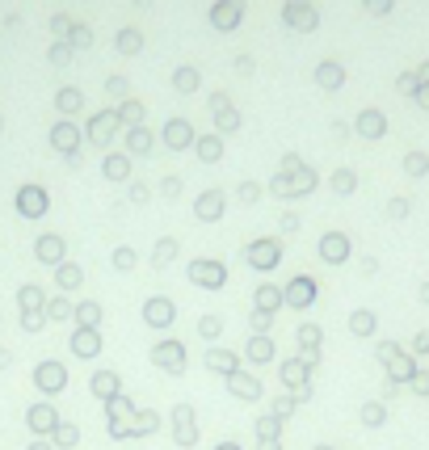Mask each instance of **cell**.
<instances>
[{
	"label": "cell",
	"mask_w": 429,
	"mask_h": 450,
	"mask_svg": "<svg viewBox=\"0 0 429 450\" xmlns=\"http://www.w3.org/2000/svg\"><path fill=\"white\" fill-rule=\"evenodd\" d=\"M55 282H59L63 291H76V286L84 282V274H80V265H72V261H59V265H55Z\"/></svg>",
	"instance_id": "24"
},
{
	"label": "cell",
	"mask_w": 429,
	"mask_h": 450,
	"mask_svg": "<svg viewBox=\"0 0 429 450\" xmlns=\"http://www.w3.org/2000/svg\"><path fill=\"white\" fill-rule=\"evenodd\" d=\"M240 358H249L253 366H270L274 358H278V345H274V337L270 333H249V341H244V354Z\"/></svg>",
	"instance_id": "11"
},
{
	"label": "cell",
	"mask_w": 429,
	"mask_h": 450,
	"mask_svg": "<svg viewBox=\"0 0 429 450\" xmlns=\"http://www.w3.org/2000/svg\"><path fill=\"white\" fill-rule=\"evenodd\" d=\"M278 261H282V249H278L274 240H257V244L249 249V265H253V270H274Z\"/></svg>",
	"instance_id": "16"
},
{
	"label": "cell",
	"mask_w": 429,
	"mask_h": 450,
	"mask_svg": "<svg viewBox=\"0 0 429 450\" xmlns=\"http://www.w3.org/2000/svg\"><path fill=\"white\" fill-rule=\"evenodd\" d=\"M34 388H38L46 400L63 396V392H67V366L55 362V358H42V362L34 366Z\"/></svg>",
	"instance_id": "5"
},
{
	"label": "cell",
	"mask_w": 429,
	"mask_h": 450,
	"mask_svg": "<svg viewBox=\"0 0 429 450\" xmlns=\"http://www.w3.org/2000/svg\"><path fill=\"white\" fill-rule=\"evenodd\" d=\"M67 316H72L67 299H46V320H67Z\"/></svg>",
	"instance_id": "31"
},
{
	"label": "cell",
	"mask_w": 429,
	"mask_h": 450,
	"mask_svg": "<svg viewBox=\"0 0 429 450\" xmlns=\"http://www.w3.org/2000/svg\"><path fill=\"white\" fill-rule=\"evenodd\" d=\"M114 270H135V253H131V249H118V253H114Z\"/></svg>",
	"instance_id": "35"
},
{
	"label": "cell",
	"mask_w": 429,
	"mask_h": 450,
	"mask_svg": "<svg viewBox=\"0 0 429 450\" xmlns=\"http://www.w3.org/2000/svg\"><path fill=\"white\" fill-rule=\"evenodd\" d=\"M417 350H429V333H421V337H417Z\"/></svg>",
	"instance_id": "48"
},
{
	"label": "cell",
	"mask_w": 429,
	"mask_h": 450,
	"mask_svg": "<svg viewBox=\"0 0 429 450\" xmlns=\"http://www.w3.org/2000/svg\"><path fill=\"white\" fill-rule=\"evenodd\" d=\"M135 400L122 392V396H114V400H105L101 404V417H105V434L114 438V442H131V421H135Z\"/></svg>",
	"instance_id": "1"
},
{
	"label": "cell",
	"mask_w": 429,
	"mask_h": 450,
	"mask_svg": "<svg viewBox=\"0 0 429 450\" xmlns=\"http://www.w3.org/2000/svg\"><path fill=\"white\" fill-rule=\"evenodd\" d=\"M202 156H206V160H215V156H219V143H215V139H206V143H202Z\"/></svg>",
	"instance_id": "41"
},
{
	"label": "cell",
	"mask_w": 429,
	"mask_h": 450,
	"mask_svg": "<svg viewBox=\"0 0 429 450\" xmlns=\"http://www.w3.org/2000/svg\"><path fill=\"white\" fill-rule=\"evenodd\" d=\"M147 358H152V366H160V371H169V375H185V366H190L185 345H181L177 337H160V341L147 350Z\"/></svg>",
	"instance_id": "4"
},
{
	"label": "cell",
	"mask_w": 429,
	"mask_h": 450,
	"mask_svg": "<svg viewBox=\"0 0 429 450\" xmlns=\"http://www.w3.org/2000/svg\"><path fill=\"white\" fill-rule=\"evenodd\" d=\"M316 450H333V446H316Z\"/></svg>",
	"instance_id": "49"
},
{
	"label": "cell",
	"mask_w": 429,
	"mask_h": 450,
	"mask_svg": "<svg viewBox=\"0 0 429 450\" xmlns=\"http://www.w3.org/2000/svg\"><path fill=\"white\" fill-rule=\"evenodd\" d=\"M240 362H244V358H240L236 350H206V354H202V366L215 371V375H223V379H227L232 371H240Z\"/></svg>",
	"instance_id": "15"
},
{
	"label": "cell",
	"mask_w": 429,
	"mask_h": 450,
	"mask_svg": "<svg viewBox=\"0 0 429 450\" xmlns=\"http://www.w3.org/2000/svg\"><path fill=\"white\" fill-rule=\"evenodd\" d=\"M198 337H202V341H219V337H223V320H219V316H202V320H198Z\"/></svg>",
	"instance_id": "28"
},
{
	"label": "cell",
	"mask_w": 429,
	"mask_h": 450,
	"mask_svg": "<svg viewBox=\"0 0 429 450\" xmlns=\"http://www.w3.org/2000/svg\"><path fill=\"white\" fill-rule=\"evenodd\" d=\"M295 409H299V400H295L291 392H286V396H274V400H270V413H274L278 421H286V417H295Z\"/></svg>",
	"instance_id": "26"
},
{
	"label": "cell",
	"mask_w": 429,
	"mask_h": 450,
	"mask_svg": "<svg viewBox=\"0 0 429 450\" xmlns=\"http://www.w3.org/2000/svg\"><path fill=\"white\" fill-rule=\"evenodd\" d=\"M173 320H177V303H173V299L156 295V299H147V303H143V324H147V329L169 333V329H173Z\"/></svg>",
	"instance_id": "8"
},
{
	"label": "cell",
	"mask_w": 429,
	"mask_h": 450,
	"mask_svg": "<svg viewBox=\"0 0 429 450\" xmlns=\"http://www.w3.org/2000/svg\"><path fill=\"white\" fill-rule=\"evenodd\" d=\"M223 383H227V392H232L236 400H244V404H257V400H265V383H261L257 375H249L244 366H240V371H232Z\"/></svg>",
	"instance_id": "7"
},
{
	"label": "cell",
	"mask_w": 429,
	"mask_h": 450,
	"mask_svg": "<svg viewBox=\"0 0 429 450\" xmlns=\"http://www.w3.org/2000/svg\"><path fill=\"white\" fill-rule=\"evenodd\" d=\"M169 434H173V442L181 450H194L202 442V430H198V413H194V404H173L169 409Z\"/></svg>",
	"instance_id": "2"
},
{
	"label": "cell",
	"mask_w": 429,
	"mask_h": 450,
	"mask_svg": "<svg viewBox=\"0 0 429 450\" xmlns=\"http://www.w3.org/2000/svg\"><path fill=\"white\" fill-rule=\"evenodd\" d=\"M417 392H429V375H417V383H413Z\"/></svg>",
	"instance_id": "46"
},
{
	"label": "cell",
	"mask_w": 429,
	"mask_h": 450,
	"mask_svg": "<svg viewBox=\"0 0 429 450\" xmlns=\"http://www.w3.org/2000/svg\"><path fill=\"white\" fill-rule=\"evenodd\" d=\"M295 341H299V358H308L312 366L320 362V341H324V333L316 329V324H299L295 329Z\"/></svg>",
	"instance_id": "14"
},
{
	"label": "cell",
	"mask_w": 429,
	"mask_h": 450,
	"mask_svg": "<svg viewBox=\"0 0 429 450\" xmlns=\"http://www.w3.org/2000/svg\"><path fill=\"white\" fill-rule=\"evenodd\" d=\"M46 442H51L55 450H76L80 446V425H76V421H59L55 434H51Z\"/></svg>",
	"instance_id": "18"
},
{
	"label": "cell",
	"mask_w": 429,
	"mask_h": 450,
	"mask_svg": "<svg viewBox=\"0 0 429 450\" xmlns=\"http://www.w3.org/2000/svg\"><path fill=\"white\" fill-rule=\"evenodd\" d=\"M362 421H367V425H383V404H367V409H362Z\"/></svg>",
	"instance_id": "36"
},
{
	"label": "cell",
	"mask_w": 429,
	"mask_h": 450,
	"mask_svg": "<svg viewBox=\"0 0 429 450\" xmlns=\"http://www.w3.org/2000/svg\"><path fill=\"white\" fill-rule=\"evenodd\" d=\"M34 249H38V261H46V265H59V261H63V240H59V236H42Z\"/></svg>",
	"instance_id": "22"
},
{
	"label": "cell",
	"mask_w": 429,
	"mask_h": 450,
	"mask_svg": "<svg viewBox=\"0 0 429 450\" xmlns=\"http://www.w3.org/2000/svg\"><path fill=\"white\" fill-rule=\"evenodd\" d=\"M282 303H291L295 312H308V307L316 303V282H312L308 274H299V278H291V282L282 286Z\"/></svg>",
	"instance_id": "10"
},
{
	"label": "cell",
	"mask_w": 429,
	"mask_h": 450,
	"mask_svg": "<svg viewBox=\"0 0 429 450\" xmlns=\"http://www.w3.org/2000/svg\"><path fill=\"white\" fill-rule=\"evenodd\" d=\"M17 206H21V211H25V215L34 219V215H42V211H46V194L29 185V190H21V198H17Z\"/></svg>",
	"instance_id": "23"
},
{
	"label": "cell",
	"mask_w": 429,
	"mask_h": 450,
	"mask_svg": "<svg viewBox=\"0 0 429 450\" xmlns=\"http://www.w3.org/2000/svg\"><path fill=\"white\" fill-rule=\"evenodd\" d=\"M320 253H324V261H345V236H324Z\"/></svg>",
	"instance_id": "27"
},
{
	"label": "cell",
	"mask_w": 429,
	"mask_h": 450,
	"mask_svg": "<svg viewBox=\"0 0 429 450\" xmlns=\"http://www.w3.org/2000/svg\"><path fill=\"white\" fill-rule=\"evenodd\" d=\"M282 425H286V421H278L274 413H261V417H257V442H265V438H282Z\"/></svg>",
	"instance_id": "25"
},
{
	"label": "cell",
	"mask_w": 429,
	"mask_h": 450,
	"mask_svg": "<svg viewBox=\"0 0 429 450\" xmlns=\"http://www.w3.org/2000/svg\"><path fill=\"white\" fill-rule=\"evenodd\" d=\"M21 329H25L29 337H38V333L46 329V312H38V316H21Z\"/></svg>",
	"instance_id": "33"
},
{
	"label": "cell",
	"mask_w": 429,
	"mask_h": 450,
	"mask_svg": "<svg viewBox=\"0 0 429 450\" xmlns=\"http://www.w3.org/2000/svg\"><path fill=\"white\" fill-rule=\"evenodd\" d=\"M219 211H223V198H219V194L198 198V215H202V219H219Z\"/></svg>",
	"instance_id": "29"
},
{
	"label": "cell",
	"mask_w": 429,
	"mask_h": 450,
	"mask_svg": "<svg viewBox=\"0 0 429 450\" xmlns=\"http://www.w3.org/2000/svg\"><path fill=\"white\" fill-rule=\"evenodd\" d=\"M59 421H63V417H59V409H55L51 400H38V404H29V409H25V425H29V434H34V438H51Z\"/></svg>",
	"instance_id": "6"
},
{
	"label": "cell",
	"mask_w": 429,
	"mask_h": 450,
	"mask_svg": "<svg viewBox=\"0 0 429 450\" xmlns=\"http://www.w3.org/2000/svg\"><path fill=\"white\" fill-rule=\"evenodd\" d=\"M8 366H13V350H4V345H0V371H8Z\"/></svg>",
	"instance_id": "43"
},
{
	"label": "cell",
	"mask_w": 429,
	"mask_h": 450,
	"mask_svg": "<svg viewBox=\"0 0 429 450\" xmlns=\"http://www.w3.org/2000/svg\"><path fill=\"white\" fill-rule=\"evenodd\" d=\"M312 362L308 358H286L282 366H278V379H282V388L299 400V404H308L312 400Z\"/></svg>",
	"instance_id": "3"
},
{
	"label": "cell",
	"mask_w": 429,
	"mask_h": 450,
	"mask_svg": "<svg viewBox=\"0 0 429 450\" xmlns=\"http://www.w3.org/2000/svg\"><path fill=\"white\" fill-rule=\"evenodd\" d=\"M67 350H72L80 362H93V358L105 350V341H101V329H72V337H67Z\"/></svg>",
	"instance_id": "9"
},
{
	"label": "cell",
	"mask_w": 429,
	"mask_h": 450,
	"mask_svg": "<svg viewBox=\"0 0 429 450\" xmlns=\"http://www.w3.org/2000/svg\"><path fill=\"white\" fill-rule=\"evenodd\" d=\"M375 354H379V362H392V358H396V345H392V341H383Z\"/></svg>",
	"instance_id": "39"
},
{
	"label": "cell",
	"mask_w": 429,
	"mask_h": 450,
	"mask_svg": "<svg viewBox=\"0 0 429 450\" xmlns=\"http://www.w3.org/2000/svg\"><path fill=\"white\" fill-rule=\"evenodd\" d=\"M88 392H93V400H114V396H122V375L118 371H110V366H101V371H93L88 375Z\"/></svg>",
	"instance_id": "12"
},
{
	"label": "cell",
	"mask_w": 429,
	"mask_h": 450,
	"mask_svg": "<svg viewBox=\"0 0 429 450\" xmlns=\"http://www.w3.org/2000/svg\"><path fill=\"white\" fill-rule=\"evenodd\" d=\"M257 312H270V316H278V307H282V286H274V282H265V286H257V303H253Z\"/></svg>",
	"instance_id": "21"
},
{
	"label": "cell",
	"mask_w": 429,
	"mask_h": 450,
	"mask_svg": "<svg viewBox=\"0 0 429 450\" xmlns=\"http://www.w3.org/2000/svg\"><path fill=\"white\" fill-rule=\"evenodd\" d=\"M257 450H282V438H265V442H257Z\"/></svg>",
	"instance_id": "44"
},
{
	"label": "cell",
	"mask_w": 429,
	"mask_h": 450,
	"mask_svg": "<svg viewBox=\"0 0 429 450\" xmlns=\"http://www.w3.org/2000/svg\"><path fill=\"white\" fill-rule=\"evenodd\" d=\"M17 307H21V316H38V312H46V295L29 282V286L17 291Z\"/></svg>",
	"instance_id": "19"
},
{
	"label": "cell",
	"mask_w": 429,
	"mask_h": 450,
	"mask_svg": "<svg viewBox=\"0 0 429 450\" xmlns=\"http://www.w3.org/2000/svg\"><path fill=\"white\" fill-rule=\"evenodd\" d=\"M190 282L202 286V291H219V286L227 282V270H223L219 261H194V265H190Z\"/></svg>",
	"instance_id": "13"
},
{
	"label": "cell",
	"mask_w": 429,
	"mask_h": 450,
	"mask_svg": "<svg viewBox=\"0 0 429 450\" xmlns=\"http://www.w3.org/2000/svg\"><path fill=\"white\" fill-rule=\"evenodd\" d=\"M25 450H55V446H51L46 438H29V446H25Z\"/></svg>",
	"instance_id": "45"
},
{
	"label": "cell",
	"mask_w": 429,
	"mask_h": 450,
	"mask_svg": "<svg viewBox=\"0 0 429 450\" xmlns=\"http://www.w3.org/2000/svg\"><path fill=\"white\" fill-rule=\"evenodd\" d=\"M215 450H244V446H240V442H232V438H227V442H219V446H215Z\"/></svg>",
	"instance_id": "47"
},
{
	"label": "cell",
	"mask_w": 429,
	"mask_h": 450,
	"mask_svg": "<svg viewBox=\"0 0 429 450\" xmlns=\"http://www.w3.org/2000/svg\"><path fill=\"white\" fill-rule=\"evenodd\" d=\"M93 135L105 139V135H110V118H97V122H93Z\"/></svg>",
	"instance_id": "40"
},
{
	"label": "cell",
	"mask_w": 429,
	"mask_h": 450,
	"mask_svg": "<svg viewBox=\"0 0 429 450\" xmlns=\"http://www.w3.org/2000/svg\"><path fill=\"white\" fill-rule=\"evenodd\" d=\"M169 139H173V143H185V139H190V131H185L181 122H173V126H169Z\"/></svg>",
	"instance_id": "37"
},
{
	"label": "cell",
	"mask_w": 429,
	"mask_h": 450,
	"mask_svg": "<svg viewBox=\"0 0 429 450\" xmlns=\"http://www.w3.org/2000/svg\"><path fill=\"white\" fill-rule=\"evenodd\" d=\"M173 257H177V244H173V240H160V244H156V257H152V261H156V265L164 270V265H169Z\"/></svg>",
	"instance_id": "32"
},
{
	"label": "cell",
	"mask_w": 429,
	"mask_h": 450,
	"mask_svg": "<svg viewBox=\"0 0 429 450\" xmlns=\"http://www.w3.org/2000/svg\"><path fill=\"white\" fill-rule=\"evenodd\" d=\"M76 101H80L76 93H63V97H59V105H63V110H76Z\"/></svg>",
	"instance_id": "42"
},
{
	"label": "cell",
	"mask_w": 429,
	"mask_h": 450,
	"mask_svg": "<svg viewBox=\"0 0 429 450\" xmlns=\"http://www.w3.org/2000/svg\"><path fill=\"white\" fill-rule=\"evenodd\" d=\"M55 143H59V147H72V126H59V131H55Z\"/></svg>",
	"instance_id": "38"
},
{
	"label": "cell",
	"mask_w": 429,
	"mask_h": 450,
	"mask_svg": "<svg viewBox=\"0 0 429 450\" xmlns=\"http://www.w3.org/2000/svg\"><path fill=\"white\" fill-rule=\"evenodd\" d=\"M350 329H354V337H371V333H375V316H371V312H354Z\"/></svg>",
	"instance_id": "30"
},
{
	"label": "cell",
	"mask_w": 429,
	"mask_h": 450,
	"mask_svg": "<svg viewBox=\"0 0 429 450\" xmlns=\"http://www.w3.org/2000/svg\"><path fill=\"white\" fill-rule=\"evenodd\" d=\"M72 320H76V329H101V303H93V299L76 303V307H72Z\"/></svg>",
	"instance_id": "20"
},
{
	"label": "cell",
	"mask_w": 429,
	"mask_h": 450,
	"mask_svg": "<svg viewBox=\"0 0 429 450\" xmlns=\"http://www.w3.org/2000/svg\"><path fill=\"white\" fill-rule=\"evenodd\" d=\"M249 320H253V333H270V329H274V316H270V312H257V307H253Z\"/></svg>",
	"instance_id": "34"
},
{
	"label": "cell",
	"mask_w": 429,
	"mask_h": 450,
	"mask_svg": "<svg viewBox=\"0 0 429 450\" xmlns=\"http://www.w3.org/2000/svg\"><path fill=\"white\" fill-rule=\"evenodd\" d=\"M160 425H164V421H160L156 409H139L135 421H131V442H135V438H152V434H160Z\"/></svg>",
	"instance_id": "17"
}]
</instances>
